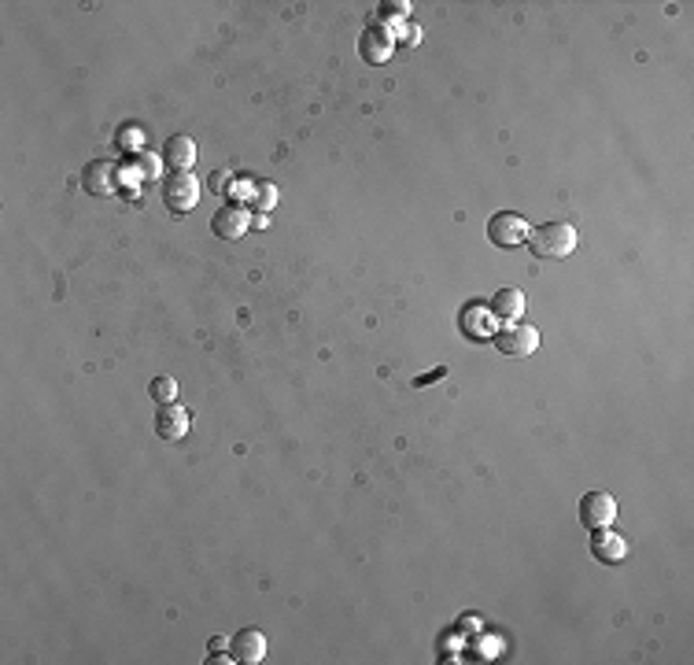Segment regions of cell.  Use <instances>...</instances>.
Instances as JSON below:
<instances>
[{"mask_svg":"<svg viewBox=\"0 0 694 665\" xmlns=\"http://www.w3.org/2000/svg\"><path fill=\"white\" fill-rule=\"evenodd\" d=\"M491 340H495V348H499L507 359H529L539 348V333L532 326H518V322H507L503 329H495Z\"/></svg>","mask_w":694,"mask_h":665,"instance_id":"obj_5","label":"cell"},{"mask_svg":"<svg viewBox=\"0 0 694 665\" xmlns=\"http://www.w3.org/2000/svg\"><path fill=\"white\" fill-rule=\"evenodd\" d=\"M591 554H594V562H603V565H621L628 558V540L621 532H614L610 525H603V529H594V536H591Z\"/></svg>","mask_w":694,"mask_h":665,"instance_id":"obj_7","label":"cell"},{"mask_svg":"<svg viewBox=\"0 0 694 665\" xmlns=\"http://www.w3.org/2000/svg\"><path fill=\"white\" fill-rule=\"evenodd\" d=\"M226 647H230V639H226V636H215V639H211V650H215V654H219V650H226Z\"/></svg>","mask_w":694,"mask_h":665,"instance_id":"obj_23","label":"cell"},{"mask_svg":"<svg viewBox=\"0 0 694 665\" xmlns=\"http://www.w3.org/2000/svg\"><path fill=\"white\" fill-rule=\"evenodd\" d=\"M380 16L384 19H411V0H384Z\"/></svg>","mask_w":694,"mask_h":665,"instance_id":"obj_18","label":"cell"},{"mask_svg":"<svg viewBox=\"0 0 694 665\" xmlns=\"http://www.w3.org/2000/svg\"><path fill=\"white\" fill-rule=\"evenodd\" d=\"M226 185H233V174H230V170H215V174L208 177V188H211V193H226Z\"/></svg>","mask_w":694,"mask_h":665,"instance_id":"obj_19","label":"cell"},{"mask_svg":"<svg viewBox=\"0 0 694 665\" xmlns=\"http://www.w3.org/2000/svg\"><path fill=\"white\" fill-rule=\"evenodd\" d=\"M525 307H529V296L521 293V289H499L491 296V315L495 318H503V322H518L521 315H525Z\"/></svg>","mask_w":694,"mask_h":665,"instance_id":"obj_14","label":"cell"},{"mask_svg":"<svg viewBox=\"0 0 694 665\" xmlns=\"http://www.w3.org/2000/svg\"><path fill=\"white\" fill-rule=\"evenodd\" d=\"M196 159H200V148H196L192 137H185V134L166 137V145H163V163H170L174 170H188Z\"/></svg>","mask_w":694,"mask_h":665,"instance_id":"obj_13","label":"cell"},{"mask_svg":"<svg viewBox=\"0 0 694 665\" xmlns=\"http://www.w3.org/2000/svg\"><path fill=\"white\" fill-rule=\"evenodd\" d=\"M447 370L440 366V370H432V373H425V377H418V381H414V389H425V385H432V381H440V377H443Z\"/></svg>","mask_w":694,"mask_h":665,"instance_id":"obj_21","label":"cell"},{"mask_svg":"<svg viewBox=\"0 0 694 665\" xmlns=\"http://www.w3.org/2000/svg\"><path fill=\"white\" fill-rule=\"evenodd\" d=\"M123 177H126V170L115 159H92L81 170V188L92 193V197H112V193L123 188Z\"/></svg>","mask_w":694,"mask_h":665,"instance_id":"obj_3","label":"cell"},{"mask_svg":"<svg viewBox=\"0 0 694 665\" xmlns=\"http://www.w3.org/2000/svg\"><path fill=\"white\" fill-rule=\"evenodd\" d=\"M130 177H137V181H155L159 174H163V156H152V152H133L130 156V163L123 166Z\"/></svg>","mask_w":694,"mask_h":665,"instance_id":"obj_15","label":"cell"},{"mask_svg":"<svg viewBox=\"0 0 694 665\" xmlns=\"http://www.w3.org/2000/svg\"><path fill=\"white\" fill-rule=\"evenodd\" d=\"M148 392H152V400H155L159 407L177 403V381H174V377H155V381L148 385Z\"/></svg>","mask_w":694,"mask_h":665,"instance_id":"obj_17","label":"cell"},{"mask_svg":"<svg viewBox=\"0 0 694 665\" xmlns=\"http://www.w3.org/2000/svg\"><path fill=\"white\" fill-rule=\"evenodd\" d=\"M185 433H188V411L177 407V403L159 407V414H155V436L166 440V444H177V440H185Z\"/></svg>","mask_w":694,"mask_h":665,"instance_id":"obj_9","label":"cell"},{"mask_svg":"<svg viewBox=\"0 0 694 665\" xmlns=\"http://www.w3.org/2000/svg\"><path fill=\"white\" fill-rule=\"evenodd\" d=\"M230 650H233V658H237L240 665H259V661L266 658V636H262L259 628H240V632L233 636Z\"/></svg>","mask_w":694,"mask_h":665,"instance_id":"obj_10","label":"cell"},{"mask_svg":"<svg viewBox=\"0 0 694 665\" xmlns=\"http://www.w3.org/2000/svg\"><path fill=\"white\" fill-rule=\"evenodd\" d=\"M529 219L525 215H518V211H499V215H491L487 219V237H491V244L495 248H521L525 241H529Z\"/></svg>","mask_w":694,"mask_h":665,"instance_id":"obj_4","label":"cell"},{"mask_svg":"<svg viewBox=\"0 0 694 665\" xmlns=\"http://www.w3.org/2000/svg\"><path fill=\"white\" fill-rule=\"evenodd\" d=\"M248 226H251V219H248V208H240V204H226V208L211 219V230H215V237H222V241L244 237Z\"/></svg>","mask_w":694,"mask_h":665,"instance_id":"obj_8","label":"cell"},{"mask_svg":"<svg viewBox=\"0 0 694 665\" xmlns=\"http://www.w3.org/2000/svg\"><path fill=\"white\" fill-rule=\"evenodd\" d=\"M458 326H462V333L473 337V340H491V337H495V315H491L487 307H480V304L465 307V311L458 315Z\"/></svg>","mask_w":694,"mask_h":665,"instance_id":"obj_12","label":"cell"},{"mask_svg":"<svg viewBox=\"0 0 694 665\" xmlns=\"http://www.w3.org/2000/svg\"><path fill=\"white\" fill-rule=\"evenodd\" d=\"M391 48H395V38H391L384 27H369V30L358 38V52H362L366 63H384V59L391 56Z\"/></svg>","mask_w":694,"mask_h":665,"instance_id":"obj_11","label":"cell"},{"mask_svg":"<svg viewBox=\"0 0 694 665\" xmlns=\"http://www.w3.org/2000/svg\"><path fill=\"white\" fill-rule=\"evenodd\" d=\"M403 41H407V45H418V41H422V34H418V27H411V30H403Z\"/></svg>","mask_w":694,"mask_h":665,"instance_id":"obj_22","label":"cell"},{"mask_svg":"<svg viewBox=\"0 0 694 665\" xmlns=\"http://www.w3.org/2000/svg\"><path fill=\"white\" fill-rule=\"evenodd\" d=\"M141 145H144V134H137V130H126V134H123V148H137V152H141Z\"/></svg>","mask_w":694,"mask_h":665,"instance_id":"obj_20","label":"cell"},{"mask_svg":"<svg viewBox=\"0 0 694 665\" xmlns=\"http://www.w3.org/2000/svg\"><path fill=\"white\" fill-rule=\"evenodd\" d=\"M617 518V499L610 492H587L580 499V521L587 529H603V525H614Z\"/></svg>","mask_w":694,"mask_h":665,"instance_id":"obj_6","label":"cell"},{"mask_svg":"<svg viewBox=\"0 0 694 665\" xmlns=\"http://www.w3.org/2000/svg\"><path fill=\"white\" fill-rule=\"evenodd\" d=\"M248 204H251L259 215L273 211V204H277V185H273V181H259V185H251V193H248Z\"/></svg>","mask_w":694,"mask_h":665,"instance_id":"obj_16","label":"cell"},{"mask_svg":"<svg viewBox=\"0 0 694 665\" xmlns=\"http://www.w3.org/2000/svg\"><path fill=\"white\" fill-rule=\"evenodd\" d=\"M529 248L536 259H565L576 248V230L569 222H543L529 233Z\"/></svg>","mask_w":694,"mask_h":665,"instance_id":"obj_1","label":"cell"},{"mask_svg":"<svg viewBox=\"0 0 694 665\" xmlns=\"http://www.w3.org/2000/svg\"><path fill=\"white\" fill-rule=\"evenodd\" d=\"M163 204L170 215H188L200 204V177H192L188 170H174L163 181Z\"/></svg>","mask_w":694,"mask_h":665,"instance_id":"obj_2","label":"cell"}]
</instances>
